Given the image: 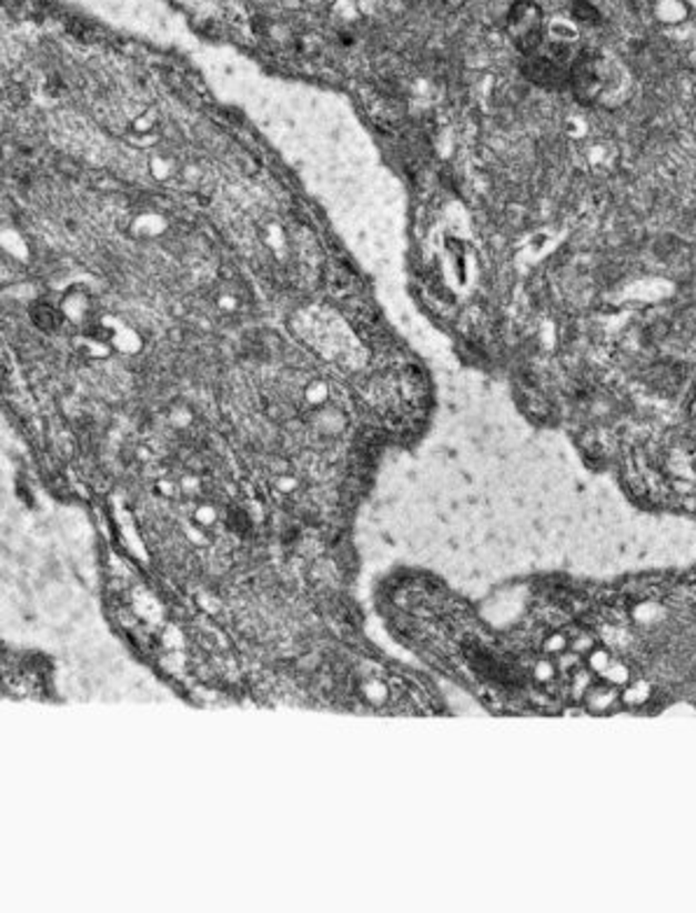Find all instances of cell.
<instances>
[{
  "label": "cell",
  "instance_id": "obj_2",
  "mask_svg": "<svg viewBox=\"0 0 696 913\" xmlns=\"http://www.w3.org/2000/svg\"><path fill=\"white\" fill-rule=\"evenodd\" d=\"M568 52L558 50L552 44V50L541 54L535 52L524 61V76L545 89H564L571 84V63H566Z\"/></svg>",
  "mask_w": 696,
  "mask_h": 913
},
{
  "label": "cell",
  "instance_id": "obj_3",
  "mask_svg": "<svg viewBox=\"0 0 696 913\" xmlns=\"http://www.w3.org/2000/svg\"><path fill=\"white\" fill-rule=\"evenodd\" d=\"M571 87H573L579 103H594L601 97L603 80H601V73H598V59L594 54L582 52L579 57L573 59V63H571Z\"/></svg>",
  "mask_w": 696,
  "mask_h": 913
},
{
  "label": "cell",
  "instance_id": "obj_1",
  "mask_svg": "<svg viewBox=\"0 0 696 913\" xmlns=\"http://www.w3.org/2000/svg\"><path fill=\"white\" fill-rule=\"evenodd\" d=\"M505 31L524 57L541 52L545 42V14L533 0H514L505 14Z\"/></svg>",
  "mask_w": 696,
  "mask_h": 913
},
{
  "label": "cell",
  "instance_id": "obj_4",
  "mask_svg": "<svg viewBox=\"0 0 696 913\" xmlns=\"http://www.w3.org/2000/svg\"><path fill=\"white\" fill-rule=\"evenodd\" d=\"M33 321H36V325H40V328H44V330H52V328L57 325V321H59V315H57V311H54L50 304H40V307L33 311Z\"/></svg>",
  "mask_w": 696,
  "mask_h": 913
}]
</instances>
